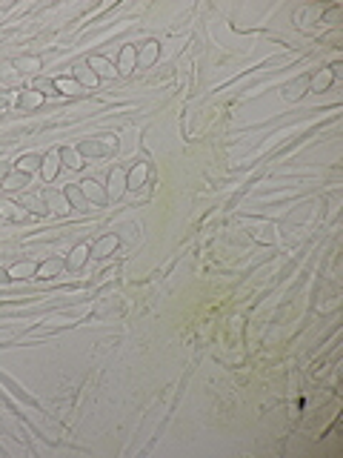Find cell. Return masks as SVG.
Segmentation results:
<instances>
[{"mask_svg": "<svg viewBox=\"0 0 343 458\" xmlns=\"http://www.w3.org/2000/svg\"><path fill=\"white\" fill-rule=\"evenodd\" d=\"M89 66H92L97 75H106V78H112L114 75V66L106 61V58H89Z\"/></svg>", "mask_w": 343, "mask_h": 458, "instance_id": "obj_11", "label": "cell"}, {"mask_svg": "<svg viewBox=\"0 0 343 458\" xmlns=\"http://www.w3.org/2000/svg\"><path fill=\"white\" fill-rule=\"evenodd\" d=\"M117 244H120V241H117V235H103V238L95 244V249H92V252H95L97 258H103V255H109V252H114V249H117Z\"/></svg>", "mask_w": 343, "mask_h": 458, "instance_id": "obj_2", "label": "cell"}, {"mask_svg": "<svg viewBox=\"0 0 343 458\" xmlns=\"http://www.w3.org/2000/svg\"><path fill=\"white\" fill-rule=\"evenodd\" d=\"M66 201H72V206H75V209H86V206H89L86 195H83V189H80V186H66Z\"/></svg>", "mask_w": 343, "mask_h": 458, "instance_id": "obj_6", "label": "cell"}, {"mask_svg": "<svg viewBox=\"0 0 343 458\" xmlns=\"http://www.w3.org/2000/svg\"><path fill=\"white\" fill-rule=\"evenodd\" d=\"M158 54H160V46L158 43H146L141 49V54H138V63H141L143 69H146V66H152V63L158 61Z\"/></svg>", "mask_w": 343, "mask_h": 458, "instance_id": "obj_3", "label": "cell"}, {"mask_svg": "<svg viewBox=\"0 0 343 458\" xmlns=\"http://www.w3.org/2000/svg\"><path fill=\"white\" fill-rule=\"evenodd\" d=\"M63 261H57V258H52V261H46V264H40L37 266V278H54V275L63 269Z\"/></svg>", "mask_w": 343, "mask_h": 458, "instance_id": "obj_8", "label": "cell"}, {"mask_svg": "<svg viewBox=\"0 0 343 458\" xmlns=\"http://www.w3.org/2000/svg\"><path fill=\"white\" fill-rule=\"evenodd\" d=\"M80 152L83 155H92V158H97V155H103V143H97V141H83L80 143Z\"/></svg>", "mask_w": 343, "mask_h": 458, "instance_id": "obj_17", "label": "cell"}, {"mask_svg": "<svg viewBox=\"0 0 343 458\" xmlns=\"http://www.w3.org/2000/svg\"><path fill=\"white\" fill-rule=\"evenodd\" d=\"M37 66H40L37 58H23V61H20V69H26V72H35Z\"/></svg>", "mask_w": 343, "mask_h": 458, "instance_id": "obj_23", "label": "cell"}, {"mask_svg": "<svg viewBox=\"0 0 343 458\" xmlns=\"http://www.w3.org/2000/svg\"><path fill=\"white\" fill-rule=\"evenodd\" d=\"M123 192V172L120 169H112V175H109V195H117Z\"/></svg>", "mask_w": 343, "mask_h": 458, "instance_id": "obj_13", "label": "cell"}, {"mask_svg": "<svg viewBox=\"0 0 343 458\" xmlns=\"http://www.w3.org/2000/svg\"><path fill=\"white\" fill-rule=\"evenodd\" d=\"M54 89H60L63 95H78L80 83L75 78H57V80H54Z\"/></svg>", "mask_w": 343, "mask_h": 458, "instance_id": "obj_12", "label": "cell"}, {"mask_svg": "<svg viewBox=\"0 0 343 458\" xmlns=\"http://www.w3.org/2000/svg\"><path fill=\"white\" fill-rule=\"evenodd\" d=\"M60 158H63V163L66 166H72V169H83V160H80V155L75 149H60Z\"/></svg>", "mask_w": 343, "mask_h": 458, "instance_id": "obj_14", "label": "cell"}, {"mask_svg": "<svg viewBox=\"0 0 343 458\" xmlns=\"http://www.w3.org/2000/svg\"><path fill=\"white\" fill-rule=\"evenodd\" d=\"M20 203H23V206H32V209L37 212V215H46V206L40 201H37V198H32V195H26V198H20Z\"/></svg>", "mask_w": 343, "mask_h": 458, "instance_id": "obj_22", "label": "cell"}, {"mask_svg": "<svg viewBox=\"0 0 343 458\" xmlns=\"http://www.w3.org/2000/svg\"><path fill=\"white\" fill-rule=\"evenodd\" d=\"M26 184H29V175H26V172H12V175L3 178V189H9V192H15V189H23Z\"/></svg>", "mask_w": 343, "mask_h": 458, "instance_id": "obj_5", "label": "cell"}, {"mask_svg": "<svg viewBox=\"0 0 343 458\" xmlns=\"http://www.w3.org/2000/svg\"><path fill=\"white\" fill-rule=\"evenodd\" d=\"M40 100H43V92H35V89H32V92H23V95H20V106H26V109L37 106Z\"/></svg>", "mask_w": 343, "mask_h": 458, "instance_id": "obj_15", "label": "cell"}, {"mask_svg": "<svg viewBox=\"0 0 343 458\" xmlns=\"http://www.w3.org/2000/svg\"><path fill=\"white\" fill-rule=\"evenodd\" d=\"M134 63H138V52H134V46H123V52H120V72L129 75V72L134 69Z\"/></svg>", "mask_w": 343, "mask_h": 458, "instance_id": "obj_7", "label": "cell"}, {"mask_svg": "<svg viewBox=\"0 0 343 458\" xmlns=\"http://www.w3.org/2000/svg\"><path fill=\"white\" fill-rule=\"evenodd\" d=\"M83 195H86V201H95V203H106V192L100 189V186L95 184V181H83Z\"/></svg>", "mask_w": 343, "mask_h": 458, "instance_id": "obj_4", "label": "cell"}, {"mask_svg": "<svg viewBox=\"0 0 343 458\" xmlns=\"http://www.w3.org/2000/svg\"><path fill=\"white\" fill-rule=\"evenodd\" d=\"M57 158H60V155H49V158H46V163H43V178L46 181H52V178L57 175Z\"/></svg>", "mask_w": 343, "mask_h": 458, "instance_id": "obj_18", "label": "cell"}, {"mask_svg": "<svg viewBox=\"0 0 343 458\" xmlns=\"http://www.w3.org/2000/svg\"><path fill=\"white\" fill-rule=\"evenodd\" d=\"M334 69H337V66H332V69H326L323 75H315V78L309 80V83H312V92H323V89L329 86V83H332V78H334Z\"/></svg>", "mask_w": 343, "mask_h": 458, "instance_id": "obj_9", "label": "cell"}, {"mask_svg": "<svg viewBox=\"0 0 343 458\" xmlns=\"http://www.w3.org/2000/svg\"><path fill=\"white\" fill-rule=\"evenodd\" d=\"M146 175H149V166H146V163H138V166L129 172V181H126V186H129V189H141V186L146 184Z\"/></svg>", "mask_w": 343, "mask_h": 458, "instance_id": "obj_1", "label": "cell"}, {"mask_svg": "<svg viewBox=\"0 0 343 458\" xmlns=\"http://www.w3.org/2000/svg\"><path fill=\"white\" fill-rule=\"evenodd\" d=\"M6 281H9V275H6L3 269H0V283H6Z\"/></svg>", "mask_w": 343, "mask_h": 458, "instance_id": "obj_25", "label": "cell"}, {"mask_svg": "<svg viewBox=\"0 0 343 458\" xmlns=\"http://www.w3.org/2000/svg\"><path fill=\"white\" fill-rule=\"evenodd\" d=\"M86 258H89V247H86V244H80V247L75 249V252H72V258L66 261V266H69V269H80Z\"/></svg>", "mask_w": 343, "mask_h": 458, "instance_id": "obj_10", "label": "cell"}, {"mask_svg": "<svg viewBox=\"0 0 343 458\" xmlns=\"http://www.w3.org/2000/svg\"><path fill=\"white\" fill-rule=\"evenodd\" d=\"M32 272H37V266H32V264H18L9 275H12V278H29Z\"/></svg>", "mask_w": 343, "mask_h": 458, "instance_id": "obj_20", "label": "cell"}, {"mask_svg": "<svg viewBox=\"0 0 343 458\" xmlns=\"http://www.w3.org/2000/svg\"><path fill=\"white\" fill-rule=\"evenodd\" d=\"M6 175H9V166H6V163L0 160V178H6Z\"/></svg>", "mask_w": 343, "mask_h": 458, "instance_id": "obj_24", "label": "cell"}, {"mask_svg": "<svg viewBox=\"0 0 343 458\" xmlns=\"http://www.w3.org/2000/svg\"><path fill=\"white\" fill-rule=\"evenodd\" d=\"M306 83H309V80H300V83H289V86H286V97H292V100H295V97H300V95H303V89H306Z\"/></svg>", "mask_w": 343, "mask_h": 458, "instance_id": "obj_21", "label": "cell"}, {"mask_svg": "<svg viewBox=\"0 0 343 458\" xmlns=\"http://www.w3.org/2000/svg\"><path fill=\"white\" fill-rule=\"evenodd\" d=\"M37 166H40V158H35V155H26V158L18 160V169H20V172H26V175L32 172V169H37Z\"/></svg>", "mask_w": 343, "mask_h": 458, "instance_id": "obj_19", "label": "cell"}, {"mask_svg": "<svg viewBox=\"0 0 343 458\" xmlns=\"http://www.w3.org/2000/svg\"><path fill=\"white\" fill-rule=\"evenodd\" d=\"M75 78H78L80 83H86V86H95V83H97L95 72H92V69H86V66H78V69H75Z\"/></svg>", "mask_w": 343, "mask_h": 458, "instance_id": "obj_16", "label": "cell"}]
</instances>
